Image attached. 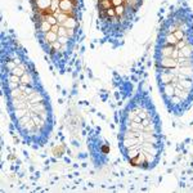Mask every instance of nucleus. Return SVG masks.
Wrapping results in <instances>:
<instances>
[{"instance_id":"nucleus-1","label":"nucleus","mask_w":193,"mask_h":193,"mask_svg":"<svg viewBox=\"0 0 193 193\" xmlns=\"http://www.w3.org/2000/svg\"><path fill=\"white\" fill-rule=\"evenodd\" d=\"M160 64L164 68H175V67H178V62H176V59H174V58H171V57H162V59H161V62H160Z\"/></svg>"},{"instance_id":"nucleus-2","label":"nucleus","mask_w":193,"mask_h":193,"mask_svg":"<svg viewBox=\"0 0 193 193\" xmlns=\"http://www.w3.org/2000/svg\"><path fill=\"white\" fill-rule=\"evenodd\" d=\"M179 57H186V58L193 57V47L191 44H187L186 47H183L179 50Z\"/></svg>"},{"instance_id":"nucleus-3","label":"nucleus","mask_w":193,"mask_h":193,"mask_svg":"<svg viewBox=\"0 0 193 193\" xmlns=\"http://www.w3.org/2000/svg\"><path fill=\"white\" fill-rule=\"evenodd\" d=\"M59 9L63 13H70V10H72V0H61L59 2Z\"/></svg>"},{"instance_id":"nucleus-4","label":"nucleus","mask_w":193,"mask_h":193,"mask_svg":"<svg viewBox=\"0 0 193 193\" xmlns=\"http://www.w3.org/2000/svg\"><path fill=\"white\" fill-rule=\"evenodd\" d=\"M174 49H175L174 45H165V47H162V49H161L162 57H171V54H173Z\"/></svg>"},{"instance_id":"nucleus-5","label":"nucleus","mask_w":193,"mask_h":193,"mask_svg":"<svg viewBox=\"0 0 193 193\" xmlns=\"http://www.w3.org/2000/svg\"><path fill=\"white\" fill-rule=\"evenodd\" d=\"M44 35H45V40H47L48 42H50V44L58 40V34H57V32L49 31V32H47V34H44Z\"/></svg>"},{"instance_id":"nucleus-6","label":"nucleus","mask_w":193,"mask_h":193,"mask_svg":"<svg viewBox=\"0 0 193 193\" xmlns=\"http://www.w3.org/2000/svg\"><path fill=\"white\" fill-rule=\"evenodd\" d=\"M36 4L39 7V9L45 10L52 5V0H36Z\"/></svg>"},{"instance_id":"nucleus-7","label":"nucleus","mask_w":193,"mask_h":193,"mask_svg":"<svg viewBox=\"0 0 193 193\" xmlns=\"http://www.w3.org/2000/svg\"><path fill=\"white\" fill-rule=\"evenodd\" d=\"M76 25H77V22H76V21H75V18H72V17H68V18L62 23V26L67 27V28H75V27H76Z\"/></svg>"},{"instance_id":"nucleus-8","label":"nucleus","mask_w":193,"mask_h":193,"mask_svg":"<svg viewBox=\"0 0 193 193\" xmlns=\"http://www.w3.org/2000/svg\"><path fill=\"white\" fill-rule=\"evenodd\" d=\"M52 26L53 25H50L47 19H44V21H41V25H40V31L42 32V34H47V32H49L50 30H52Z\"/></svg>"},{"instance_id":"nucleus-9","label":"nucleus","mask_w":193,"mask_h":193,"mask_svg":"<svg viewBox=\"0 0 193 193\" xmlns=\"http://www.w3.org/2000/svg\"><path fill=\"white\" fill-rule=\"evenodd\" d=\"M179 40L175 37V35L174 34H167L166 35V44L167 45H176V42H178Z\"/></svg>"},{"instance_id":"nucleus-10","label":"nucleus","mask_w":193,"mask_h":193,"mask_svg":"<svg viewBox=\"0 0 193 193\" xmlns=\"http://www.w3.org/2000/svg\"><path fill=\"white\" fill-rule=\"evenodd\" d=\"M99 5H101V9H102V10H107V9L111 8L112 2H111V0H101V2H99Z\"/></svg>"},{"instance_id":"nucleus-11","label":"nucleus","mask_w":193,"mask_h":193,"mask_svg":"<svg viewBox=\"0 0 193 193\" xmlns=\"http://www.w3.org/2000/svg\"><path fill=\"white\" fill-rule=\"evenodd\" d=\"M57 34H58V36H68V28L59 25V30H58Z\"/></svg>"},{"instance_id":"nucleus-12","label":"nucleus","mask_w":193,"mask_h":193,"mask_svg":"<svg viewBox=\"0 0 193 193\" xmlns=\"http://www.w3.org/2000/svg\"><path fill=\"white\" fill-rule=\"evenodd\" d=\"M115 12H116V16H122L125 13V7H124V4L122 5H119V7H115Z\"/></svg>"},{"instance_id":"nucleus-13","label":"nucleus","mask_w":193,"mask_h":193,"mask_svg":"<svg viewBox=\"0 0 193 193\" xmlns=\"http://www.w3.org/2000/svg\"><path fill=\"white\" fill-rule=\"evenodd\" d=\"M174 35H175V37L178 39V40H183L184 39V32H183V30H176L175 32H174Z\"/></svg>"},{"instance_id":"nucleus-14","label":"nucleus","mask_w":193,"mask_h":193,"mask_svg":"<svg viewBox=\"0 0 193 193\" xmlns=\"http://www.w3.org/2000/svg\"><path fill=\"white\" fill-rule=\"evenodd\" d=\"M106 14L108 16V17H115V16H116L115 8H110V9H107V10H106Z\"/></svg>"},{"instance_id":"nucleus-15","label":"nucleus","mask_w":193,"mask_h":193,"mask_svg":"<svg viewBox=\"0 0 193 193\" xmlns=\"http://www.w3.org/2000/svg\"><path fill=\"white\" fill-rule=\"evenodd\" d=\"M112 2V5L113 7H119V5H122L124 4V0H111Z\"/></svg>"},{"instance_id":"nucleus-16","label":"nucleus","mask_w":193,"mask_h":193,"mask_svg":"<svg viewBox=\"0 0 193 193\" xmlns=\"http://www.w3.org/2000/svg\"><path fill=\"white\" fill-rule=\"evenodd\" d=\"M58 30H59V27H58V23H57V25H53V26H52V30H50V31H53V32H58Z\"/></svg>"}]
</instances>
